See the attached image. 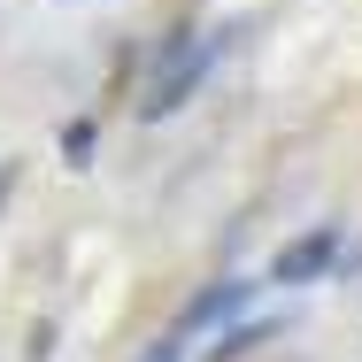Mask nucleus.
I'll return each instance as SVG.
<instances>
[{"mask_svg":"<svg viewBox=\"0 0 362 362\" xmlns=\"http://www.w3.org/2000/svg\"><path fill=\"white\" fill-rule=\"evenodd\" d=\"M223 39H231V31H185V39H170L162 62H154V77H146V93H139V116H177V108L201 93V77L216 70Z\"/></svg>","mask_w":362,"mask_h":362,"instance_id":"1","label":"nucleus"},{"mask_svg":"<svg viewBox=\"0 0 362 362\" xmlns=\"http://www.w3.org/2000/svg\"><path fill=\"white\" fill-rule=\"evenodd\" d=\"M339 255H347V231H339V223H316V231H300V239H286V247H278L270 286H316Z\"/></svg>","mask_w":362,"mask_h":362,"instance_id":"2","label":"nucleus"},{"mask_svg":"<svg viewBox=\"0 0 362 362\" xmlns=\"http://www.w3.org/2000/svg\"><path fill=\"white\" fill-rule=\"evenodd\" d=\"M247 300H255V286H247V278H223V286H209L193 308H185V324H177V332H223Z\"/></svg>","mask_w":362,"mask_h":362,"instance_id":"3","label":"nucleus"},{"mask_svg":"<svg viewBox=\"0 0 362 362\" xmlns=\"http://www.w3.org/2000/svg\"><path fill=\"white\" fill-rule=\"evenodd\" d=\"M62 154L85 170V154H93V124H70V132H62Z\"/></svg>","mask_w":362,"mask_h":362,"instance_id":"4","label":"nucleus"},{"mask_svg":"<svg viewBox=\"0 0 362 362\" xmlns=\"http://www.w3.org/2000/svg\"><path fill=\"white\" fill-rule=\"evenodd\" d=\"M139 362H185V347H177V339H154V347H146Z\"/></svg>","mask_w":362,"mask_h":362,"instance_id":"5","label":"nucleus"}]
</instances>
